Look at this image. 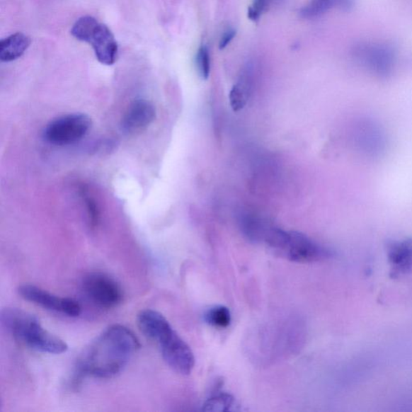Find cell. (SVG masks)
<instances>
[{"label":"cell","mask_w":412,"mask_h":412,"mask_svg":"<svg viewBox=\"0 0 412 412\" xmlns=\"http://www.w3.org/2000/svg\"><path fill=\"white\" fill-rule=\"evenodd\" d=\"M236 30L234 29H229V30L226 31L223 33L222 37L219 40V49L224 50L226 47L231 42V40L236 36Z\"/></svg>","instance_id":"20"},{"label":"cell","mask_w":412,"mask_h":412,"mask_svg":"<svg viewBox=\"0 0 412 412\" xmlns=\"http://www.w3.org/2000/svg\"><path fill=\"white\" fill-rule=\"evenodd\" d=\"M164 360L176 373L182 375L191 374L195 366V357L185 341L174 331L160 343Z\"/></svg>","instance_id":"8"},{"label":"cell","mask_w":412,"mask_h":412,"mask_svg":"<svg viewBox=\"0 0 412 412\" xmlns=\"http://www.w3.org/2000/svg\"><path fill=\"white\" fill-rule=\"evenodd\" d=\"M354 4V0H310L300 9L299 15L303 19L317 18L333 8L349 9Z\"/></svg>","instance_id":"13"},{"label":"cell","mask_w":412,"mask_h":412,"mask_svg":"<svg viewBox=\"0 0 412 412\" xmlns=\"http://www.w3.org/2000/svg\"><path fill=\"white\" fill-rule=\"evenodd\" d=\"M251 89L250 73L245 74L237 84H235L229 94V104L235 113L244 108L248 101Z\"/></svg>","instance_id":"14"},{"label":"cell","mask_w":412,"mask_h":412,"mask_svg":"<svg viewBox=\"0 0 412 412\" xmlns=\"http://www.w3.org/2000/svg\"><path fill=\"white\" fill-rule=\"evenodd\" d=\"M72 36L92 45L94 54L100 63L113 66L117 60V41L110 28L90 16H82L71 29Z\"/></svg>","instance_id":"4"},{"label":"cell","mask_w":412,"mask_h":412,"mask_svg":"<svg viewBox=\"0 0 412 412\" xmlns=\"http://www.w3.org/2000/svg\"><path fill=\"white\" fill-rule=\"evenodd\" d=\"M196 64L200 76L203 79H208L210 74V58L208 48L205 45L200 47L196 57Z\"/></svg>","instance_id":"17"},{"label":"cell","mask_w":412,"mask_h":412,"mask_svg":"<svg viewBox=\"0 0 412 412\" xmlns=\"http://www.w3.org/2000/svg\"><path fill=\"white\" fill-rule=\"evenodd\" d=\"M272 1L273 0H254L247 11L249 19L253 21L260 19L261 16L268 9Z\"/></svg>","instance_id":"19"},{"label":"cell","mask_w":412,"mask_h":412,"mask_svg":"<svg viewBox=\"0 0 412 412\" xmlns=\"http://www.w3.org/2000/svg\"><path fill=\"white\" fill-rule=\"evenodd\" d=\"M1 322L16 340L34 350L60 355L69 348L66 341L46 331L37 317L27 311L5 309L1 311Z\"/></svg>","instance_id":"2"},{"label":"cell","mask_w":412,"mask_h":412,"mask_svg":"<svg viewBox=\"0 0 412 412\" xmlns=\"http://www.w3.org/2000/svg\"><path fill=\"white\" fill-rule=\"evenodd\" d=\"M355 57L370 71L385 76L391 72L394 55L389 46L381 44H361L355 49Z\"/></svg>","instance_id":"9"},{"label":"cell","mask_w":412,"mask_h":412,"mask_svg":"<svg viewBox=\"0 0 412 412\" xmlns=\"http://www.w3.org/2000/svg\"><path fill=\"white\" fill-rule=\"evenodd\" d=\"M82 285L87 297L99 307L113 309L122 302V287L108 275L101 273L88 274Z\"/></svg>","instance_id":"6"},{"label":"cell","mask_w":412,"mask_h":412,"mask_svg":"<svg viewBox=\"0 0 412 412\" xmlns=\"http://www.w3.org/2000/svg\"><path fill=\"white\" fill-rule=\"evenodd\" d=\"M31 45V39L22 33H16L0 42V60L11 62L22 57Z\"/></svg>","instance_id":"12"},{"label":"cell","mask_w":412,"mask_h":412,"mask_svg":"<svg viewBox=\"0 0 412 412\" xmlns=\"http://www.w3.org/2000/svg\"><path fill=\"white\" fill-rule=\"evenodd\" d=\"M137 324L144 336L157 343H160L173 331L166 317L152 309L141 311L137 316Z\"/></svg>","instance_id":"11"},{"label":"cell","mask_w":412,"mask_h":412,"mask_svg":"<svg viewBox=\"0 0 412 412\" xmlns=\"http://www.w3.org/2000/svg\"><path fill=\"white\" fill-rule=\"evenodd\" d=\"M206 321L217 328H227L231 321V311L224 306L210 309L205 315Z\"/></svg>","instance_id":"15"},{"label":"cell","mask_w":412,"mask_h":412,"mask_svg":"<svg viewBox=\"0 0 412 412\" xmlns=\"http://www.w3.org/2000/svg\"><path fill=\"white\" fill-rule=\"evenodd\" d=\"M140 348L139 340L125 326L113 325L99 335L82 352L76 362L74 384L86 377L113 378L126 367Z\"/></svg>","instance_id":"1"},{"label":"cell","mask_w":412,"mask_h":412,"mask_svg":"<svg viewBox=\"0 0 412 412\" xmlns=\"http://www.w3.org/2000/svg\"><path fill=\"white\" fill-rule=\"evenodd\" d=\"M263 242L275 252L293 262L313 263L323 260L328 253L306 235L285 231L273 225L270 227Z\"/></svg>","instance_id":"3"},{"label":"cell","mask_w":412,"mask_h":412,"mask_svg":"<svg viewBox=\"0 0 412 412\" xmlns=\"http://www.w3.org/2000/svg\"><path fill=\"white\" fill-rule=\"evenodd\" d=\"M234 403V399L231 394L223 393L209 399L202 409L205 411H227Z\"/></svg>","instance_id":"16"},{"label":"cell","mask_w":412,"mask_h":412,"mask_svg":"<svg viewBox=\"0 0 412 412\" xmlns=\"http://www.w3.org/2000/svg\"><path fill=\"white\" fill-rule=\"evenodd\" d=\"M18 292L21 297L28 302L57 313L72 317L79 316L81 313V305L76 299L59 297L37 286L21 285L18 288Z\"/></svg>","instance_id":"7"},{"label":"cell","mask_w":412,"mask_h":412,"mask_svg":"<svg viewBox=\"0 0 412 412\" xmlns=\"http://www.w3.org/2000/svg\"><path fill=\"white\" fill-rule=\"evenodd\" d=\"M81 192L82 198H84L86 205L88 217H89L91 226L92 227H96L99 222V212L96 202L92 198L88 195V193L85 192L84 190H82Z\"/></svg>","instance_id":"18"},{"label":"cell","mask_w":412,"mask_h":412,"mask_svg":"<svg viewBox=\"0 0 412 412\" xmlns=\"http://www.w3.org/2000/svg\"><path fill=\"white\" fill-rule=\"evenodd\" d=\"M156 119L154 105L147 100H135L122 118L123 130L130 134L142 132Z\"/></svg>","instance_id":"10"},{"label":"cell","mask_w":412,"mask_h":412,"mask_svg":"<svg viewBox=\"0 0 412 412\" xmlns=\"http://www.w3.org/2000/svg\"><path fill=\"white\" fill-rule=\"evenodd\" d=\"M91 120L82 114H71L59 117L47 125L44 137L49 143L57 146L79 142L90 131Z\"/></svg>","instance_id":"5"}]
</instances>
